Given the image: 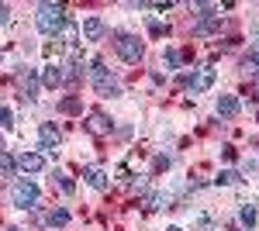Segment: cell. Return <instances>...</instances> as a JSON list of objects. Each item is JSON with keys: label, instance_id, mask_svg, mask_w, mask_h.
Wrapping results in <instances>:
<instances>
[{"label": "cell", "instance_id": "cell-1", "mask_svg": "<svg viewBox=\"0 0 259 231\" xmlns=\"http://www.w3.org/2000/svg\"><path fill=\"white\" fill-rule=\"evenodd\" d=\"M35 24H38L41 35H59L66 28V7L62 4H38V14H35Z\"/></svg>", "mask_w": 259, "mask_h": 231}, {"label": "cell", "instance_id": "cell-2", "mask_svg": "<svg viewBox=\"0 0 259 231\" xmlns=\"http://www.w3.org/2000/svg\"><path fill=\"white\" fill-rule=\"evenodd\" d=\"M90 79H94V90H97V97H121V79L111 76V69H107L100 59H94Z\"/></svg>", "mask_w": 259, "mask_h": 231}, {"label": "cell", "instance_id": "cell-3", "mask_svg": "<svg viewBox=\"0 0 259 231\" xmlns=\"http://www.w3.org/2000/svg\"><path fill=\"white\" fill-rule=\"evenodd\" d=\"M38 183L35 179H18L14 183V190H11V204L18 207V211H35V204H38Z\"/></svg>", "mask_w": 259, "mask_h": 231}, {"label": "cell", "instance_id": "cell-4", "mask_svg": "<svg viewBox=\"0 0 259 231\" xmlns=\"http://www.w3.org/2000/svg\"><path fill=\"white\" fill-rule=\"evenodd\" d=\"M114 52H118L124 62H142V56H145V45L139 41V35L121 31V35H114Z\"/></svg>", "mask_w": 259, "mask_h": 231}, {"label": "cell", "instance_id": "cell-5", "mask_svg": "<svg viewBox=\"0 0 259 231\" xmlns=\"http://www.w3.org/2000/svg\"><path fill=\"white\" fill-rule=\"evenodd\" d=\"M38 69H31V66H21L18 69V86H21V100L24 104H31L35 97H38Z\"/></svg>", "mask_w": 259, "mask_h": 231}, {"label": "cell", "instance_id": "cell-6", "mask_svg": "<svg viewBox=\"0 0 259 231\" xmlns=\"http://www.w3.org/2000/svg\"><path fill=\"white\" fill-rule=\"evenodd\" d=\"M183 86H187L190 94H204V90H211V86H214V69H211V66H200L197 73H190V76L183 79Z\"/></svg>", "mask_w": 259, "mask_h": 231}, {"label": "cell", "instance_id": "cell-7", "mask_svg": "<svg viewBox=\"0 0 259 231\" xmlns=\"http://www.w3.org/2000/svg\"><path fill=\"white\" fill-rule=\"evenodd\" d=\"M104 35H107V24H104L100 18H87V21H83V28H80V38L83 41H100Z\"/></svg>", "mask_w": 259, "mask_h": 231}, {"label": "cell", "instance_id": "cell-8", "mask_svg": "<svg viewBox=\"0 0 259 231\" xmlns=\"http://www.w3.org/2000/svg\"><path fill=\"white\" fill-rule=\"evenodd\" d=\"M18 169L21 173H41V166H45V159H41L38 152H18Z\"/></svg>", "mask_w": 259, "mask_h": 231}, {"label": "cell", "instance_id": "cell-9", "mask_svg": "<svg viewBox=\"0 0 259 231\" xmlns=\"http://www.w3.org/2000/svg\"><path fill=\"white\" fill-rule=\"evenodd\" d=\"M59 128H56V124H38V142H41V149H45V152H52V149H56V145H59Z\"/></svg>", "mask_w": 259, "mask_h": 231}, {"label": "cell", "instance_id": "cell-10", "mask_svg": "<svg viewBox=\"0 0 259 231\" xmlns=\"http://www.w3.org/2000/svg\"><path fill=\"white\" fill-rule=\"evenodd\" d=\"M41 86L45 90H59L62 86V66H45L41 69Z\"/></svg>", "mask_w": 259, "mask_h": 231}, {"label": "cell", "instance_id": "cell-11", "mask_svg": "<svg viewBox=\"0 0 259 231\" xmlns=\"http://www.w3.org/2000/svg\"><path fill=\"white\" fill-rule=\"evenodd\" d=\"M83 179H87L94 190H107V173H104L100 166H87V169H83Z\"/></svg>", "mask_w": 259, "mask_h": 231}, {"label": "cell", "instance_id": "cell-12", "mask_svg": "<svg viewBox=\"0 0 259 231\" xmlns=\"http://www.w3.org/2000/svg\"><path fill=\"white\" fill-rule=\"evenodd\" d=\"M214 111H218V117H235V114H239V100L228 97V94H221L218 104H214Z\"/></svg>", "mask_w": 259, "mask_h": 231}, {"label": "cell", "instance_id": "cell-13", "mask_svg": "<svg viewBox=\"0 0 259 231\" xmlns=\"http://www.w3.org/2000/svg\"><path fill=\"white\" fill-rule=\"evenodd\" d=\"M139 207H142V211H162V207H166V193L149 190V193L139 200Z\"/></svg>", "mask_w": 259, "mask_h": 231}, {"label": "cell", "instance_id": "cell-14", "mask_svg": "<svg viewBox=\"0 0 259 231\" xmlns=\"http://www.w3.org/2000/svg\"><path fill=\"white\" fill-rule=\"evenodd\" d=\"M87 128H90L94 135H107V131H111V121L100 114V111H94V114L87 117Z\"/></svg>", "mask_w": 259, "mask_h": 231}, {"label": "cell", "instance_id": "cell-15", "mask_svg": "<svg viewBox=\"0 0 259 231\" xmlns=\"http://www.w3.org/2000/svg\"><path fill=\"white\" fill-rule=\"evenodd\" d=\"M239 221H242V228H256V221H259V214L252 204H242L239 207Z\"/></svg>", "mask_w": 259, "mask_h": 231}, {"label": "cell", "instance_id": "cell-16", "mask_svg": "<svg viewBox=\"0 0 259 231\" xmlns=\"http://www.w3.org/2000/svg\"><path fill=\"white\" fill-rule=\"evenodd\" d=\"M239 179H242V176L235 173V169H221V173L214 176V187H235Z\"/></svg>", "mask_w": 259, "mask_h": 231}, {"label": "cell", "instance_id": "cell-17", "mask_svg": "<svg viewBox=\"0 0 259 231\" xmlns=\"http://www.w3.org/2000/svg\"><path fill=\"white\" fill-rule=\"evenodd\" d=\"M14 169H18V162L7 152H0V176H4V179H14Z\"/></svg>", "mask_w": 259, "mask_h": 231}, {"label": "cell", "instance_id": "cell-18", "mask_svg": "<svg viewBox=\"0 0 259 231\" xmlns=\"http://www.w3.org/2000/svg\"><path fill=\"white\" fill-rule=\"evenodd\" d=\"M242 76H245V79H256V76H259V62H256V56H245V59H242Z\"/></svg>", "mask_w": 259, "mask_h": 231}, {"label": "cell", "instance_id": "cell-19", "mask_svg": "<svg viewBox=\"0 0 259 231\" xmlns=\"http://www.w3.org/2000/svg\"><path fill=\"white\" fill-rule=\"evenodd\" d=\"M162 66H166L169 73L180 69V52H177V49H166V52H162Z\"/></svg>", "mask_w": 259, "mask_h": 231}, {"label": "cell", "instance_id": "cell-20", "mask_svg": "<svg viewBox=\"0 0 259 231\" xmlns=\"http://www.w3.org/2000/svg\"><path fill=\"white\" fill-rule=\"evenodd\" d=\"M59 35H62V38H66V45H76V41H80V28H76V24H69V21H66V28H62Z\"/></svg>", "mask_w": 259, "mask_h": 231}, {"label": "cell", "instance_id": "cell-21", "mask_svg": "<svg viewBox=\"0 0 259 231\" xmlns=\"http://www.w3.org/2000/svg\"><path fill=\"white\" fill-rule=\"evenodd\" d=\"M49 224H52V228H62V224H69V211H52L49 214Z\"/></svg>", "mask_w": 259, "mask_h": 231}, {"label": "cell", "instance_id": "cell-22", "mask_svg": "<svg viewBox=\"0 0 259 231\" xmlns=\"http://www.w3.org/2000/svg\"><path fill=\"white\" fill-rule=\"evenodd\" d=\"M80 107H83V104L76 100V97H66V100H59V111H62V114H76Z\"/></svg>", "mask_w": 259, "mask_h": 231}, {"label": "cell", "instance_id": "cell-23", "mask_svg": "<svg viewBox=\"0 0 259 231\" xmlns=\"http://www.w3.org/2000/svg\"><path fill=\"white\" fill-rule=\"evenodd\" d=\"M52 179L59 183V190H62V193H73V190H76V187H73V179H69V176H66V173H56V176H52Z\"/></svg>", "mask_w": 259, "mask_h": 231}, {"label": "cell", "instance_id": "cell-24", "mask_svg": "<svg viewBox=\"0 0 259 231\" xmlns=\"http://www.w3.org/2000/svg\"><path fill=\"white\" fill-rule=\"evenodd\" d=\"M149 35H152V38H162V35H166V24H162V21H149Z\"/></svg>", "mask_w": 259, "mask_h": 231}, {"label": "cell", "instance_id": "cell-25", "mask_svg": "<svg viewBox=\"0 0 259 231\" xmlns=\"http://www.w3.org/2000/svg\"><path fill=\"white\" fill-rule=\"evenodd\" d=\"M0 128H14V114L7 107H0Z\"/></svg>", "mask_w": 259, "mask_h": 231}, {"label": "cell", "instance_id": "cell-26", "mask_svg": "<svg viewBox=\"0 0 259 231\" xmlns=\"http://www.w3.org/2000/svg\"><path fill=\"white\" fill-rule=\"evenodd\" d=\"M169 166H173L169 155H156V169H169Z\"/></svg>", "mask_w": 259, "mask_h": 231}, {"label": "cell", "instance_id": "cell-27", "mask_svg": "<svg viewBox=\"0 0 259 231\" xmlns=\"http://www.w3.org/2000/svg\"><path fill=\"white\" fill-rule=\"evenodd\" d=\"M7 21H11V7H7V4H0V28H4Z\"/></svg>", "mask_w": 259, "mask_h": 231}, {"label": "cell", "instance_id": "cell-28", "mask_svg": "<svg viewBox=\"0 0 259 231\" xmlns=\"http://www.w3.org/2000/svg\"><path fill=\"white\" fill-rule=\"evenodd\" d=\"M221 155H225V159H228V162H232V159H235V155H239V152H235V149H232V145H225V149H221Z\"/></svg>", "mask_w": 259, "mask_h": 231}, {"label": "cell", "instance_id": "cell-29", "mask_svg": "<svg viewBox=\"0 0 259 231\" xmlns=\"http://www.w3.org/2000/svg\"><path fill=\"white\" fill-rule=\"evenodd\" d=\"M166 231H183V228H166Z\"/></svg>", "mask_w": 259, "mask_h": 231}, {"label": "cell", "instance_id": "cell-30", "mask_svg": "<svg viewBox=\"0 0 259 231\" xmlns=\"http://www.w3.org/2000/svg\"><path fill=\"white\" fill-rule=\"evenodd\" d=\"M7 231H21V228H7Z\"/></svg>", "mask_w": 259, "mask_h": 231}, {"label": "cell", "instance_id": "cell-31", "mask_svg": "<svg viewBox=\"0 0 259 231\" xmlns=\"http://www.w3.org/2000/svg\"><path fill=\"white\" fill-rule=\"evenodd\" d=\"M0 59H4V52H0Z\"/></svg>", "mask_w": 259, "mask_h": 231}]
</instances>
